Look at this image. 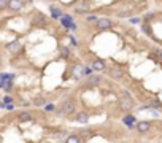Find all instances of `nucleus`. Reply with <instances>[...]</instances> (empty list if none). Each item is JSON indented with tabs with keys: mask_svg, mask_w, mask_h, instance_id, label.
Listing matches in <instances>:
<instances>
[{
	"mask_svg": "<svg viewBox=\"0 0 162 143\" xmlns=\"http://www.w3.org/2000/svg\"><path fill=\"white\" fill-rule=\"evenodd\" d=\"M22 8H24V2H22V0H10L8 2V10H11L14 13L21 11Z\"/></svg>",
	"mask_w": 162,
	"mask_h": 143,
	"instance_id": "obj_5",
	"label": "nucleus"
},
{
	"mask_svg": "<svg viewBox=\"0 0 162 143\" xmlns=\"http://www.w3.org/2000/svg\"><path fill=\"white\" fill-rule=\"evenodd\" d=\"M59 51H60V56H62V57H68V54H70V53H68V48H67V46H60Z\"/></svg>",
	"mask_w": 162,
	"mask_h": 143,
	"instance_id": "obj_19",
	"label": "nucleus"
},
{
	"mask_svg": "<svg viewBox=\"0 0 162 143\" xmlns=\"http://www.w3.org/2000/svg\"><path fill=\"white\" fill-rule=\"evenodd\" d=\"M143 30L148 34V35H151V29H149V26H146V24H145V26H143Z\"/></svg>",
	"mask_w": 162,
	"mask_h": 143,
	"instance_id": "obj_28",
	"label": "nucleus"
},
{
	"mask_svg": "<svg viewBox=\"0 0 162 143\" xmlns=\"http://www.w3.org/2000/svg\"><path fill=\"white\" fill-rule=\"evenodd\" d=\"M18 119H19V123H29V121H32V116L29 111H22V113H19Z\"/></svg>",
	"mask_w": 162,
	"mask_h": 143,
	"instance_id": "obj_11",
	"label": "nucleus"
},
{
	"mask_svg": "<svg viewBox=\"0 0 162 143\" xmlns=\"http://www.w3.org/2000/svg\"><path fill=\"white\" fill-rule=\"evenodd\" d=\"M103 68H105V61H102V59H96L94 62H92V70L102 72Z\"/></svg>",
	"mask_w": 162,
	"mask_h": 143,
	"instance_id": "obj_9",
	"label": "nucleus"
},
{
	"mask_svg": "<svg viewBox=\"0 0 162 143\" xmlns=\"http://www.w3.org/2000/svg\"><path fill=\"white\" fill-rule=\"evenodd\" d=\"M154 56L157 57V61L162 62V51H160V50H156V51H154Z\"/></svg>",
	"mask_w": 162,
	"mask_h": 143,
	"instance_id": "obj_24",
	"label": "nucleus"
},
{
	"mask_svg": "<svg viewBox=\"0 0 162 143\" xmlns=\"http://www.w3.org/2000/svg\"><path fill=\"white\" fill-rule=\"evenodd\" d=\"M86 21H87V22H94V21H97V16L91 14V16H87V18H86Z\"/></svg>",
	"mask_w": 162,
	"mask_h": 143,
	"instance_id": "obj_26",
	"label": "nucleus"
},
{
	"mask_svg": "<svg viewBox=\"0 0 162 143\" xmlns=\"http://www.w3.org/2000/svg\"><path fill=\"white\" fill-rule=\"evenodd\" d=\"M46 22H48V21H46L44 14H41V13H35L32 16V24H34V26H37V27H44Z\"/></svg>",
	"mask_w": 162,
	"mask_h": 143,
	"instance_id": "obj_3",
	"label": "nucleus"
},
{
	"mask_svg": "<svg viewBox=\"0 0 162 143\" xmlns=\"http://www.w3.org/2000/svg\"><path fill=\"white\" fill-rule=\"evenodd\" d=\"M5 108H7V110H13V108H14V105H13V103H8Z\"/></svg>",
	"mask_w": 162,
	"mask_h": 143,
	"instance_id": "obj_32",
	"label": "nucleus"
},
{
	"mask_svg": "<svg viewBox=\"0 0 162 143\" xmlns=\"http://www.w3.org/2000/svg\"><path fill=\"white\" fill-rule=\"evenodd\" d=\"M151 129V123L149 121H138L137 123V130L140 134H146Z\"/></svg>",
	"mask_w": 162,
	"mask_h": 143,
	"instance_id": "obj_7",
	"label": "nucleus"
},
{
	"mask_svg": "<svg viewBox=\"0 0 162 143\" xmlns=\"http://www.w3.org/2000/svg\"><path fill=\"white\" fill-rule=\"evenodd\" d=\"M154 18V13H148L146 16H145V21H149V19H153Z\"/></svg>",
	"mask_w": 162,
	"mask_h": 143,
	"instance_id": "obj_30",
	"label": "nucleus"
},
{
	"mask_svg": "<svg viewBox=\"0 0 162 143\" xmlns=\"http://www.w3.org/2000/svg\"><path fill=\"white\" fill-rule=\"evenodd\" d=\"M84 75V67L83 65H75V68H73V77L78 80V78H81Z\"/></svg>",
	"mask_w": 162,
	"mask_h": 143,
	"instance_id": "obj_12",
	"label": "nucleus"
},
{
	"mask_svg": "<svg viewBox=\"0 0 162 143\" xmlns=\"http://www.w3.org/2000/svg\"><path fill=\"white\" fill-rule=\"evenodd\" d=\"M60 22H62V26H64V27H67V29H72V30H75V29H76V24L73 22L72 16H68V14H62Z\"/></svg>",
	"mask_w": 162,
	"mask_h": 143,
	"instance_id": "obj_4",
	"label": "nucleus"
},
{
	"mask_svg": "<svg viewBox=\"0 0 162 143\" xmlns=\"http://www.w3.org/2000/svg\"><path fill=\"white\" fill-rule=\"evenodd\" d=\"M8 2L10 0H0V11H3L8 8Z\"/></svg>",
	"mask_w": 162,
	"mask_h": 143,
	"instance_id": "obj_21",
	"label": "nucleus"
},
{
	"mask_svg": "<svg viewBox=\"0 0 162 143\" xmlns=\"http://www.w3.org/2000/svg\"><path fill=\"white\" fill-rule=\"evenodd\" d=\"M54 110V105L53 103H48V105H44V111H48V113H51Z\"/></svg>",
	"mask_w": 162,
	"mask_h": 143,
	"instance_id": "obj_25",
	"label": "nucleus"
},
{
	"mask_svg": "<svg viewBox=\"0 0 162 143\" xmlns=\"http://www.w3.org/2000/svg\"><path fill=\"white\" fill-rule=\"evenodd\" d=\"M3 103H5V105L11 103V97H10V95H5V97H3Z\"/></svg>",
	"mask_w": 162,
	"mask_h": 143,
	"instance_id": "obj_27",
	"label": "nucleus"
},
{
	"mask_svg": "<svg viewBox=\"0 0 162 143\" xmlns=\"http://www.w3.org/2000/svg\"><path fill=\"white\" fill-rule=\"evenodd\" d=\"M119 108H121L123 111H129V110L133 108V99L130 97L127 92H124L121 97H119Z\"/></svg>",
	"mask_w": 162,
	"mask_h": 143,
	"instance_id": "obj_1",
	"label": "nucleus"
},
{
	"mask_svg": "<svg viewBox=\"0 0 162 143\" xmlns=\"http://www.w3.org/2000/svg\"><path fill=\"white\" fill-rule=\"evenodd\" d=\"M75 110H76V103H75V100H72V99L65 100V102L60 105V114H64V116L72 114Z\"/></svg>",
	"mask_w": 162,
	"mask_h": 143,
	"instance_id": "obj_2",
	"label": "nucleus"
},
{
	"mask_svg": "<svg viewBox=\"0 0 162 143\" xmlns=\"http://www.w3.org/2000/svg\"><path fill=\"white\" fill-rule=\"evenodd\" d=\"M75 123H78V124H86V123H89V116H87V113H84V111L76 113V116H75Z\"/></svg>",
	"mask_w": 162,
	"mask_h": 143,
	"instance_id": "obj_8",
	"label": "nucleus"
},
{
	"mask_svg": "<svg viewBox=\"0 0 162 143\" xmlns=\"http://www.w3.org/2000/svg\"><path fill=\"white\" fill-rule=\"evenodd\" d=\"M51 16L53 18H62V11L56 7H51Z\"/></svg>",
	"mask_w": 162,
	"mask_h": 143,
	"instance_id": "obj_17",
	"label": "nucleus"
},
{
	"mask_svg": "<svg viewBox=\"0 0 162 143\" xmlns=\"http://www.w3.org/2000/svg\"><path fill=\"white\" fill-rule=\"evenodd\" d=\"M76 11H78V13H86V11H89V8H84V7H81V8H76Z\"/></svg>",
	"mask_w": 162,
	"mask_h": 143,
	"instance_id": "obj_29",
	"label": "nucleus"
},
{
	"mask_svg": "<svg viewBox=\"0 0 162 143\" xmlns=\"http://www.w3.org/2000/svg\"><path fill=\"white\" fill-rule=\"evenodd\" d=\"M111 27V19L108 18H102V19H97V29L99 30H107Z\"/></svg>",
	"mask_w": 162,
	"mask_h": 143,
	"instance_id": "obj_6",
	"label": "nucleus"
},
{
	"mask_svg": "<svg viewBox=\"0 0 162 143\" xmlns=\"http://www.w3.org/2000/svg\"><path fill=\"white\" fill-rule=\"evenodd\" d=\"M140 21H142L140 18H132V19H130V22H132V24H138Z\"/></svg>",
	"mask_w": 162,
	"mask_h": 143,
	"instance_id": "obj_31",
	"label": "nucleus"
},
{
	"mask_svg": "<svg viewBox=\"0 0 162 143\" xmlns=\"http://www.w3.org/2000/svg\"><path fill=\"white\" fill-rule=\"evenodd\" d=\"M0 141H2V135H0Z\"/></svg>",
	"mask_w": 162,
	"mask_h": 143,
	"instance_id": "obj_33",
	"label": "nucleus"
},
{
	"mask_svg": "<svg viewBox=\"0 0 162 143\" xmlns=\"http://www.w3.org/2000/svg\"><path fill=\"white\" fill-rule=\"evenodd\" d=\"M34 105H35V107H43V105H44V99H43V97H37V99L34 100Z\"/></svg>",
	"mask_w": 162,
	"mask_h": 143,
	"instance_id": "obj_20",
	"label": "nucleus"
},
{
	"mask_svg": "<svg viewBox=\"0 0 162 143\" xmlns=\"http://www.w3.org/2000/svg\"><path fill=\"white\" fill-rule=\"evenodd\" d=\"M87 83H89V84H92V86H96L97 83H100V77H89Z\"/></svg>",
	"mask_w": 162,
	"mask_h": 143,
	"instance_id": "obj_18",
	"label": "nucleus"
},
{
	"mask_svg": "<svg viewBox=\"0 0 162 143\" xmlns=\"http://www.w3.org/2000/svg\"><path fill=\"white\" fill-rule=\"evenodd\" d=\"M84 75H86V77H91V75H92V67H84Z\"/></svg>",
	"mask_w": 162,
	"mask_h": 143,
	"instance_id": "obj_22",
	"label": "nucleus"
},
{
	"mask_svg": "<svg viewBox=\"0 0 162 143\" xmlns=\"http://www.w3.org/2000/svg\"><path fill=\"white\" fill-rule=\"evenodd\" d=\"M65 143H81V138H80L78 134H70V135L67 137Z\"/></svg>",
	"mask_w": 162,
	"mask_h": 143,
	"instance_id": "obj_14",
	"label": "nucleus"
},
{
	"mask_svg": "<svg viewBox=\"0 0 162 143\" xmlns=\"http://www.w3.org/2000/svg\"><path fill=\"white\" fill-rule=\"evenodd\" d=\"M0 59H2V57H0Z\"/></svg>",
	"mask_w": 162,
	"mask_h": 143,
	"instance_id": "obj_34",
	"label": "nucleus"
},
{
	"mask_svg": "<svg viewBox=\"0 0 162 143\" xmlns=\"http://www.w3.org/2000/svg\"><path fill=\"white\" fill-rule=\"evenodd\" d=\"M123 123H124L127 127H132V126H133V123H135V118H133L132 114H127V116H124Z\"/></svg>",
	"mask_w": 162,
	"mask_h": 143,
	"instance_id": "obj_15",
	"label": "nucleus"
},
{
	"mask_svg": "<svg viewBox=\"0 0 162 143\" xmlns=\"http://www.w3.org/2000/svg\"><path fill=\"white\" fill-rule=\"evenodd\" d=\"M14 77L11 75V73H2L0 75V87H5V84L10 81V80H13Z\"/></svg>",
	"mask_w": 162,
	"mask_h": 143,
	"instance_id": "obj_10",
	"label": "nucleus"
},
{
	"mask_svg": "<svg viewBox=\"0 0 162 143\" xmlns=\"http://www.w3.org/2000/svg\"><path fill=\"white\" fill-rule=\"evenodd\" d=\"M7 50H8V51H11V53H16V51H19V50H21V43H19V41L8 43V45H7Z\"/></svg>",
	"mask_w": 162,
	"mask_h": 143,
	"instance_id": "obj_13",
	"label": "nucleus"
},
{
	"mask_svg": "<svg viewBox=\"0 0 162 143\" xmlns=\"http://www.w3.org/2000/svg\"><path fill=\"white\" fill-rule=\"evenodd\" d=\"M110 77L114 78V80H119V78H123V72H121L119 68H113V70L110 72Z\"/></svg>",
	"mask_w": 162,
	"mask_h": 143,
	"instance_id": "obj_16",
	"label": "nucleus"
},
{
	"mask_svg": "<svg viewBox=\"0 0 162 143\" xmlns=\"http://www.w3.org/2000/svg\"><path fill=\"white\" fill-rule=\"evenodd\" d=\"M118 16H119V18H127V16H130V11H129V10H127V11H119Z\"/></svg>",
	"mask_w": 162,
	"mask_h": 143,
	"instance_id": "obj_23",
	"label": "nucleus"
}]
</instances>
